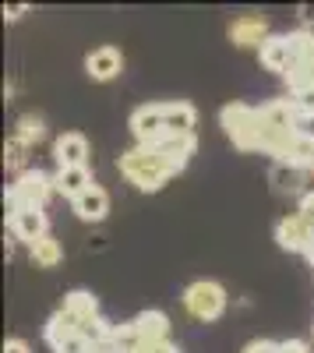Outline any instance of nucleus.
Listing matches in <instances>:
<instances>
[{
    "label": "nucleus",
    "mask_w": 314,
    "mask_h": 353,
    "mask_svg": "<svg viewBox=\"0 0 314 353\" xmlns=\"http://www.w3.org/2000/svg\"><path fill=\"white\" fill-rule=\"evenodd\" d=\"M25 152H28V145H25L21 138H11V141L4 145V163H8L11 170H21V173H25Z\"/></svg>",
    "instance_id": "24"
},
{
    "label": "nucleus",
    "mask_w": 314,
    "mask_h": 353,
    "mask_svg": "<svg viewBox=\"0 0 314 353\" xmlns=\"http://www.w3.org/2000/svg\"><path fill=\"white\" fill-rule=\"evenodd\" d=\"M311 241H314V230L300 216H282L275 223V244L282 251H307Z\"/></svg>",
    "instance_id": "9"
},
{
    "label": "nucleus",
    "mask_w": 314,
    "mask_h": 353,
    "mask_svg": "<svg viewBox=\"0 0 314 353\" xmlns=\"http://www.w3.org/2000/svg\"><path fill=\"white\" fill-rule=\"evenodd\" d=\"M43 134H46V121L39 113H25V117H18V131H14V138H21L28 149H32L36 141H43Z\"/></svg>",
    "instance_id": "23"
},
{
    "label": "nucleus",
    "mask_w": 314,
    "mask_h": 353,
    "mask_svg": "<svg viewBox=\"0 0 314 353\" xmlns=\"http://www.w3.org/2000/svg\"><path fill=\"white\" fill-rule=\"evenodd\" d=\"M121 173L138 191H149V194L159 191L169 176H174V170L166 166V159L156 149H145V145H134V149L121 152Z\"/></svg>",
    "instance_id": "1"
},
{
    "label": "nucleus",
    "mask_w": 314,
    "mask_h": 353,
    "mask_svg": "<svg viewBox=\"0 0 314 353\" xmlns=\"http://www.w3.org/2000/svg\"><path fill=\"white\" fill-rule=\"evenodd\" d=\"M307 170L304 166H293V163H275L272 166V184H275V191L279 194H307L304 191V184H307Z\"/></svg>",
    "instance_id": "16"
},
{
    "label": "nucleus",
    "mask_w": 314,
    "mask_h": 353,
    "mask_svg": "<svg viewBox=\"0 0 314 353\" xmlns=\"http://www.w3.org/2000/svg\"><path fill=\"white\" fill-rule=\"evenodd\" d=\"M307 173H311V176H314V163H311V166H307Z\"/></svg>",
    "instance_id": "34"
},
{
    "label": "nucleus",
    "mask_w": 314,
    "mask_h": 353,
    "mask_svg": "<svg viewBox=\"0 0 314 353\" xmlns=\"http://www.w3.org/2000/svg\"><path fill=\"white\" fill-rule=\"evenodd\" d=\"M131 131L138 138V145H145V149H152V145L166 134V113H163V103H149V106H138L131 113Z\"/></svg>",
    "instance_id": "5"
},
{
    "label": "nucleus",
    "mask_w": 314,
    "mask_h": 353,
    "mask_svg": "<svg viewBox=\"0 0 314 353\" xmlns=\"http://www.w3.org/2000/svg\"><path fill=\"white\" fill-rule=\"evenodd\" d=\"M163 113H166V134H194V124H198V110L184 99L177 103H163Z\"/></svg>",
    "instance_id": "17"
},
{
    "label": "nucleus",
    "mask_w": 314,
    "mask_h": 353,
    "mask_svg": "<svg viewBox=\"0 0 314 353\" xmlns=\"http://www.w3.org/2000/svg\"><path fill=\"white\" fill-rule=\"evenodd\" d=\"M152 149L166 159V166L174 170V173H180L187 163H191V156H194V149H198V138L194 134H163Z\"/></svg>",
    "instance_id": "6"
},
{
    "label": "nucleus",
    "mask_w": 314,
    "mask_h": 353,
    "mask_svg": "<svg viewBox=\"0 0 314 353\" xmlns=\"http://www.w3.org/2000/svg\"><path fill=\"white\" fill-rule=\"evenodd\" d=\"M293 103H297V110H300L304 121H314V85H311V88H304V92H297V96H293Z\"/></svg>",
    "instance_id": "25"
},
{
    "label": "nucleus",
    "mask_w": 314,
    "mask_h": 353,
    "mask_svg": "<svg viewBox=\"0 0 314 353\" xmlns=\"http://www.w3.org/2000/svg\"><path fill=\"white\" fill-rule=\"evenodd\" d=\"M131 321H134L141 343H163V339H169V318L163 311H141Z\"/></svg>",
    "instance_id": "19"
},
{
    "label": "nucleus",
    "mask_w": 314,
    "mask_h": 353,
    "mask_svg": "<svg viewBox=\"0 0 314 353\" xmlns=\"http://www.w3.org/2000/svg\"><path fill=\"white\" fill-rule=\"evenodd\" d=\"M230 39L237 43V46H244V50H251V46H265V39H269V21L262 18V14H244V18H237L233 25H230Z\"/></svg>",
    "instance_id": "11"
},
{
    "label": "nucleus",
    "mask_w": 314,
    "mask_h": 353,
    "mask_svg": "<svg viewBox=\"0 0 314 353\" xmlns=\"http://www.w3.org/2000/svg\"><path fill=\"white\" fill-rule=\"evenodd\" d=\"M124 68V57L117 46H96L89 57H85V71H89L96 81H109V78H117Z\"/></svg>",
    "instance_id": "12"
},
{
    "label": "nucleus",
    "mask_w": 314,
    "mask_h": 353,
    "mask_svg": "<svg viewBox=\"0 0 314 353\" xmlns=\"http://www.w3.org/2000/svg\"><path fill=\"white\" fill-rule=\"evenodd\" d=\"M71 205H74V216H78V219H85V223H103L106 212H109V194H106L99 184H92L89 191H85L81 198H74Z\"/></svg>",
    "instance_id": "14"
},
{
    "label": "nucleus",
    "mask_w": 314,
    "mask_h": 353,
    "mask_svg": "<svg viewBox=\"0 0 314 353\" xmlns=\"http://www.w3.org/2000/svg\"><path fill=\"white\" fill-rule=\"evenodd\" d=\"M297 216H300V219L314 230V191H307V194L300 198V209H297Z\"/></svg>",
    "instance_id": "27"
},
{
    "label": "nucleus",
    "mask_w": 314,
    "mask_h": 353,
    "mask_svg": "<svg viewBox=\"0 0 314 353\" xmlns=\"http://www.w3.org/2000/svg\"><path fill=\"white\" fill-rule=\"evenodd\" d=\"M53 184H56V191H61L64 198H81L85 191H89L96 181H92V170L89 166H67V170H56V176H53Z\"/></svg>",
    "instance_id": "15"
},
{
    "label": "nucleus",
    "mask_w": 314,
    "mask_h": 353,
    "mask_svg": "<svg viewBox=\"0 0 314 353\" xmlns=\"http://www.w3.org/2000/svg\"><path fill=\"white\" fill-rule=\"evenodd\" d=\"M21 11H25V4H11V8H4V18L14 21V18H21Z\"/></svg>",
    "instance_id": "32"
},
{
    "label": "nucleus",
    "mask_w": 314,
    "mask_h": 353,
    "mask_svg": "<svg viewBox=\"0 0 314 353\" xmlns=\"http://www.w3.org/2000/svg\"><path fill=\"white\" fill-rule=\"evenodd\" d=\"M134 353H180V350L169 343V339H163V343H141Z\"/></svg>",
    "instance_id": "28"
},
{
    "label": "nucleus",
    "mask_w": 314,
    "mask_h": 353,
    "mask_svg": "<svg viewBox=\"0 0 314 353\" xmlns=\"http://www.w3.org/2000/svg\"><path fill=\"white\" fill-rule=\"evenodd\" d=\"M43 336H46V343L56 350V346H64L67 339L81 336V329L74 325V321H71L64 311H53V314H50V321H46V329H43Z\"/></svg>",
    "instance_id": "20"
},
{
    "label": "nucleus",
    "mask_w": 314,
    "mask_h": 353,
    "mask_svg": "<svg viewBox=\"0 0 314 353\" xmlns=\"http://www.w3.org/2000/svg\"><path fill=\"white\" fill-rule=\"evenodd\" d=\"M53 191H56V184H53L50 173H43V170H25V173H18V181L8 188L4 201H8L11 212H18V209H43Z\"/></svg>",
    "instance_id": "3"
},
{
    "label": "nucleus",
    "mask_w": 314,
    "mask_h": 353,
    "mask_svg": "<svg viewBox=\"0 0 314 353\" xmlns=\"http://www.w3.org/2000/svg\"><path fill=\"white\" fill-rule=\"evenodd\" d=\"M56 353H92V343L85 339V336H74V339H67L64 346H56Z\"/></svg>",
    "instance_id": "26"
},
{
    "label": "nucleus",
    "mask_w": 314,
    "mask_h": 353,
    "mask_svg": "<svg viewBox=\"0 0 314 353\" xmlns=\"http://www.w3.org/2000/svg\"><path fill=\"white\" fill-rule=\"evenodd\" d=\"M258 113H262V124H269V128L300 131V124H304V117H300V110H297L293 99H272V103L258 106Z\"/></svg>",
    "instance_id": "13"
},
{
    "label": "nucleus",
    "mask_w": 314,
    "mask_h": 353,
    "mask_svg": "<svg viewBox=\"0 0 314 353\" xmlns=\"http://www.w3.org/2000/svg\"><path fill=\"white\" fill-rule=\"evenodd\" d=\"M279 353H311V346L304 339H286V343H279Z\"/></svg>",
    "instance_id": "30"
},
{
    "label": "nucleus",
    "mask_w": 314,
    "mask_h": 353,
    "mask_svg": "<svg viewBox=\"0 0 314 353\" xmlns=\"http://www.w3.org/2000/svg\"><path fill=\"white\" fill-rule=\"evenodd\" d=\"M28 254H32V261L39 265V269H53V265H61V258H64V248H61V241L56 237H46L43 241H36L32 248H28Z\"/></svg>",
    "instance_id": "22"
},
{
    "label": "nucleus",
    "mask_w": 314,
    "mask_h": 353,
    "mask_svg": "<svg viewBox=\"0 0 314 353\" xmlns=\"http://www.w3.org/2000/svg\"><path fill=\"white\" fill-rule=\"evenodd\" d=\"M286 39H290L293 64H300V68H314V32H311V28H297V32H290Z\"/></svg>",
    "instance_id": "21"
},
{
    "label": "nucleus",
    "mask_w": 314,
    "mask_h": 353,
    "mask_svg": "<svg viewBox=\"0 0 314 353\" xmlns=\"http://www.w3.org/2000/svg\"><path fill=\"white\" fill-rule=\"evenodd\" d=\"M4 353H32V350H28L25 339H8V343H4Z\"/></svg>",
    "instance_id": "31"
},
{
    "label": "nucleus",
    "mask_w": 314,
    "mask_h": 353,
    "mask_svg": "<svg viewBox=\"0 0 314 353\" xmlns=\"http://www.w3.org/2000/svg\"><path fill=\"white\" fill-rule=\"evenodd\" d=\"M244 353H279V343H272V339H254V343L244 346Z\"/></svg>",
    "instance_id": "29"
},
{
    "label": "nucleus",
    "mask_w": 314,
    "mask_h": 353,
    "mask_svg": "<svg viewBox=\"0 0 314 353\" xmlns=\"http://www.w3.org/2000/svg\"><path fill=\"white\" fill-rule=\"evenodd\" d=\"M61 311L74 321V325H78L81 332L89 329L92 321H99V318H103V314H99V301L92 297L89 290H71L67 297H64V304H61Z\"/></svg>",
    "instance_id": "8"
},
{
    "label": "nucleus",
    "mask_w": 314,
    "mask_h": 353,
    "mask_svg": "<svg viewBox=\"0 0 314 353\" xmlns=\"http://www.w3.org/2000/svg\"><path fill=\"white\" fill-rule=\"evenodd\" d=\"M262 64L269 71H279V74H286L290 64H293V53H290V39L286 36H269L265 46H262Z\"/></svg>",
    "instance_id": "18"
},
{
    "label": "nucleus",
    "mask_w": 314,
    "mask_h": 353,
    "mask_svg": "<svg viewBox=\"0 0 314 353\" xmlns=\"http://www.w3.org/2000/svg\"><path fill=\"white\" fill-rule=\"evenodd\" d=\"M46 230H50V219H46L43 209H18V212H11V233L18 241H25L28 248H32L36 241H43Z\"/></svg>",
    "instance_id": "10"
},
{
    "label": "nucleus",
    "mask_w": 314,
    "mask_h": 353,
    "mask_svg": "<svg viewBox=\"0 0 314 353\" xmlns=\"http://www.w3.org/2000/svg\"><path fill=\"white\" fill-rule=\"evenodd\" d=\"M180 301H184L187 314L198 318V321H216V318L226 311V304H230L226 290H222L216 279H198V283H191V286L184 290Z\"/></svg>",
    "instance_id": "4"
},
{
    "label": "nucleus",
    "mask_w": 314,
    "mask_h": 353,
    "mask_svg": "<svg viewBox=\"0 0 314 353\" xmlns=\"http://www.w3.org/2000/svg\"><path fill=\"white\" fill-rule=\"evenodd\" d=\"M53 159H56V170L89 166V138L78 134V131H64L53 141Z\"/></svg>",
    "instance_id": "7"
},
{
    "label": "nucleus",
    "mask_w": 314,
    "mask_h": 353,
    "mask_svg": "<svg viewBox=\"0 0 314 353\" xmlns=\"http://www.w3.org/2000/svg\"><path fill=\"white\" fill-rule=\"evenodd\" d=\"M219 124H222L226 134H230V141L237 145V149H244V152L262 149V113L254 106H247V103L222 106Z\"/></svg>",
    "instance_id": "2"
},
{
    "label": "nucleus",
    "mask_w": 314,
    "mask_h": 353,
    "mask_svg": "<svg viewBox=\"0 0 314 353\" xmlns=\"http://www.w3.org/2000/svg\"><path fill=\"white\" fill-rule=\"evenodd\" d=\"M300 18H304V25H314V4H304L300 8Z\"/></svg>",
    "instance_id": "33"
}]
</instances>
